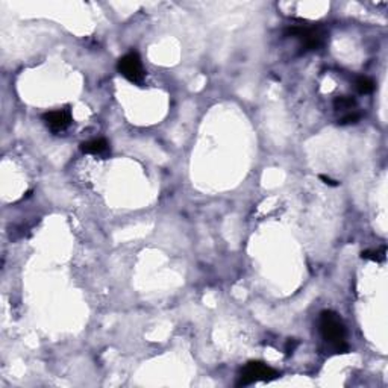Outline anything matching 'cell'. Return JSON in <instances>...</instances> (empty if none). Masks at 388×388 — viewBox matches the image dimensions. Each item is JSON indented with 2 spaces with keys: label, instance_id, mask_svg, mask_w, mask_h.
Masks as SVG:
<instances>
[{
  "label": "cell",
  "instance_id": "12",
  "mask_svg": "<svg viewBox=\"0 0 388 388\" xmlns=\"http://www.w3.org/2000/svg\"><path fill=\"white\" fill-rule=\"evenodd\" d=\"M319 178L323 180V183H326V185H329V187H337V185H338V182H337V180L330 179V178L325 176V175H320Z\"/></svg>",
  "mask_w": 388,
  "mask_h": 388
},
{
  "label": "cell",
  "instance_id": "8",
  "mask_svg": "<svg viewBox=\"0 0 388 388\" xmlns=\"http://www.w3.org/2000/svg\"><path fill=\"white\" fill-rule=\"evenodd\" d=\"M355 85H357V90L361 93V94H368L372 91L375 90V82L367 78V76H361L355 81Z\"/></svg>",
  "mask_w": 388,
  "mask_h": 388
},
{
  "label": "cell",
  "instance_id": "7",
  "mask_svg": "<svg viewBox=\"0 0 388 388\" xmlns=\"http://www.w3.org/2000/svg\"><path fill=\"white\" fill-rule=\"evenodd\" d=\"M357 105V100L350 96H338L334 100V108L337 111H346V109H352Z\"/></svg>",
  "mask_w": 388,
  "mask_h": 388
},
{
  "label": "cell",
  "instance_id": "2",
  "mask_svg": "<svg viewBox=\"0 0 388 388\" xmlns=\"http://www.w3.org/2000/svg\"><path fill=\"white\" fill-rule=\"evenodd\" d=\"M278 376H279V373L267 364H264L261 361H250L241 370L238 385H250V384H255L260 381L269 382V381L276 379Z\"/></svg>",
  "mask_w": 388,
  "mask_h": 388
},
{
  "label": "cell",
  "instance_id": "1",
  "mask_svg": "<svg viewBox=\"0 0 388 388\" xmlns=\"http://www.w3.org/2000/svg\"><path fill=\"white\" fill-rule=\"evenodd\" d=\"M319 329L322 338L330 344V347L338 354H346L349 350L346 341V326L341 317L334 311H323L320 314Z\"/></svg>",
  "mask_w": 388,
  "mask_h": 388
},
{
  "label": "cell",
  "instance_id": "9",
  "mask_svg": "<svg viewBox=\"0 0 388 388\" xmlns=\"http://www.w3.org/2000/svg\"><path fill=\"white\" fill-rule=\"evenodd\" d=\"M361 256L364 260H370V261H376V263H381L385 260V247H381V249H376V250H365L361 253Z\"/></svg>",
  "mask_w": 388,
  "mask_h": 388
},
{
  "label": "cell",
  "instance_id": "3",
  "mask_svg": "<svg viewBox=\"0 0 388 388\" xmlns=\"http://www.w3.org/2000/svg\"><path fill=\"white\" fill-rule=\"evenodd\" d=\"M117 70L123 78H126L132 84H141L146 76L141 58L137 52H129L121 57L117 62Z\"/></svg>",
  "mask_w": 388,
  "mask_h": 388
},
{
  "label": "cell",
  "instance_id": "4",
  "mask_svg": "<svg viewBox=\"0 0 388 388\" xmlns=\"http://www.w3.org/2000/svg\"><path fill=\"white\" fill-rule=\"evenodd\" d=\"M288 35L298 38L305 50H316L323 43V33L317 28H303V26H293L287 30Z\"/></svg>",
  "mask_w": 388,
  "mask_h": 388
},
{
  "label": "cell",
  "instance_id": "10",
  "mask_svg": "<svg viewBox=\"0 0 388 388\" xmlns=\"http://www.w3.org/2000/svg\"><path fill=\"white\" fill-rule=\"evenodd\" d=\"M359 119H361V114H359V113H349V114H346L344 117H341V119L338 120V124H341V126L354 124V123H357Z\"/></svg>",
  "mask_w": 388,
  "mask_h": 388
},
{
  "label": "cell",
  "instance_id": "11",
  "mask_svg": "<svg viewBox=\"0 0 388 388\" xmlns=\"http://www.w3.org/2000/svg\"><path fill=\"white\" fill-rule=\"evenodd\" d=\"M298 340H293V338H290L288 341H287V347H285V352L290 355V354H293L294 352V349L298 347Z\"/></svg>",
  "mask_w": 388,
  "mask_h": 388
},
{
  "label": "cell",
  "instance_id": "6",
  "mask_svg": "<svg viewBox=\"0 0 388 388\" xmlns=\"http://www.w3.org/2000/svg\"><path fill=\"white\" fill-rule=\"evenodd\" d=\"M81 150L88 155H105L109 150V144L105 138H94L81 144Z\"/></svg>",
  "mask_w": 388,
  "mask_h": 388
},
{
  "label": "cell",
  "instance_id": "5",
  "mask_svg": "<svg viewBox=\"0 0 388 388\" xmlns=\"http://www.w3.org/2000/svg\"><path fill=\"white\" fill-rule=\"evenodd\" d=\"M44 123L47 124V127L53 132V134H60L64 132L70 127L71 124V113L65 108V109H57V111H50L47 114L43 116Z\"/></svg>",
  "mask_w": 388,
  "mask_h": 388
}]
</instances>
